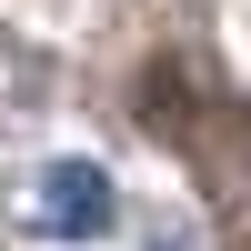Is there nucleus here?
Here are the masks:
<instances>
[{"label":"nucleus","mask_w":251,"mask_h":251,"mask_svg":"<svg viewBox=\"0 0 251 251\" xmlns=\"http://www.w3.org/2000/svg\"><path fill=\"white\" fill-rule=\"evenodd\" d=\"M111 171H91V161H50L40 171V231H60V241H100L111 231Z\"/></svg>","instance_id":"nucleus-1"},{"label":"nucleus","mask_w":251,"mask_h":251,"mask_svg":"<svg viewBox=\"0 0 251 251\" xmlns=\"http://www.w3.org/2000/svg\"><path fill=\"white\" fill-rule=\"evenodd\" d=\"M151 251H191V241H151Z\"/></svg>","instance_id":"nucleus-2"}]
</instances>
